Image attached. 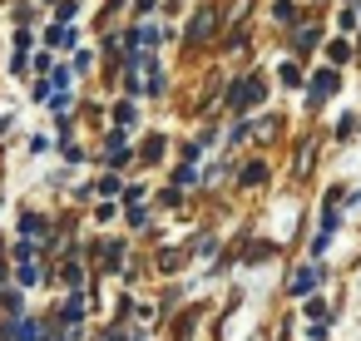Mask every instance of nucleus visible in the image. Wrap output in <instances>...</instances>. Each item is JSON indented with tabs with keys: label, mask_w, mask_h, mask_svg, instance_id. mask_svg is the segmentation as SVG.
<instances>
[{
	"label": "nucleus",
	"mask_w": 361,
	"mask_h": 341,
	"mask_svg": "<svg viewBox=\"0 0 361 341\" xmlns=\"http://www.w3.org/2000/svg\"><path fill=\"white\" fill-rule=\"evenodd\" d=\"M257 99H262V80H238L233 85V109H247Z\"/></svg>",
	"instance_id": "f257e3e1"
},
{
	"label": "nucleus",
	"mask_w": 361,
	"mask_h": 341,
	"mask_svg": "<svg viewBox=\"0 0 361 341\" xmlns=\"http://www.w3.org/2000/svg\"><path fill=\"white\" fill-rule=\"evenodd\" d=\"M326 94H336V75H331V70H322V75H312V104H322Z\"/></svg>",
	"instance_id": "f03ea898"
},
{
	"label": "nucleus",
	"mask_w": 361,
	"mask_h": 341,
	"mask_svg": "<svg viewBox=\"0 0 361 341\" xmlns=\"http://www.w3.org/2000/svg\"><path fill=\"white\" fill-rule=\"evenodd\" d=\"M213 25H218V16H213V11H203V16L193 20V30H188V40H203V35H208Z\"/></svg>",
	"instance_id": "7ed1b4c3"
},
{
	"label": "nucleus",
	"mask_w": 361,
	"mask_h": 341,
	"mask_svg": "<svg viewBox=\"0 0 361 341\" xmlns=\"http://www.w3.org/2000/svg\"><path fill=\"white\" fill-rule=\"evenodd\" d=\"M238 178H243V183H262V178H267V168H262V163H243V168H238Z\"/></svg>",
	"instance_id": "20e7f679"
},
{
	"label": "nucleus",
	"mask_w": 361,
	"mask_h": 341,
	"mask_svg": "<svg viewBox=\"0 0 361 341\" xmlns=\"http://www.w3.org/2000/svg\"><path fill=\"white\" fill-rule=\"evenodd\" d=\"M317 287V267H307V272H297V282H292V292H312Z\"/></svg>",
	"instance_id": "39448f33"
},
{
	"label": "nucleus",
	"mask_w": 361,
	"mask_h": 341,
	"mask_svg": "<svg viewBox=\"0 0 361 341\" xmlns=\"http://www.w3.org/2000/svg\"><path fill=\"white\" fill-rule=\"evenodd\" d=\"M326 55H331V65H346V60H351V45H346V40H336Z\"/></svg>",
	"instance_id": "423d86ee"
},
{
	"label": "nucleus",
	"mask_w": 361,
	"mask_h": 341,
	"mask_svg": "<svg viewBox=\"0 0 361 341\" xmlns=\"http://www.w3.org/2000/svg\"><path fill=\"white\" fill-rule=\"evenodd\" d=\"M16 341H40V326H35V321H20V326H16Z\"/></svg>",
	"instance_id": "0eeeda50"
},
{
	"label": "nucleus",
	"mask_w": 361,
	"mask_h": 341,
	"mask_svg": "<svg viewBox=\"0 0 361 341\" xmlns=\"http://www.w3.org/2000/svg\"><path fill=\"white\" fill-rule=\"evenodd\" d=\"M277 20H282V25H292V20H297V11L287 6V0H277Z\"/></svg>",
	"instance_id": "6e6552de"
}]
</instances>
